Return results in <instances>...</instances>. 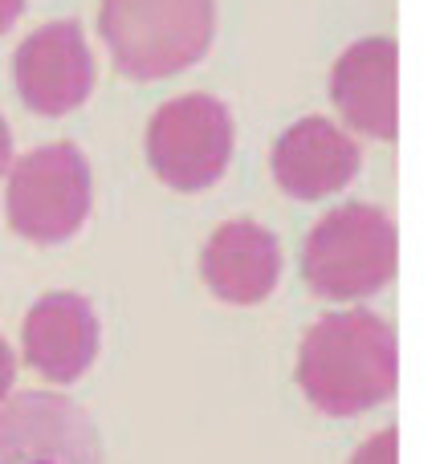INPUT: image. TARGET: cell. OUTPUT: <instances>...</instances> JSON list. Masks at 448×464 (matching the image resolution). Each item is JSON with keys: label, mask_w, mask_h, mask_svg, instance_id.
I'll return each instance as SVG.
<instances>
[{"label": "cell", "mask_w": 448, "mask_h": 464, "mask_svg": "<svg viewBox=\"0 0 448 464\" xmlns=\"http://www.w3.org/2000/svg\"><path fill=\"white\" fill-rule=\"evenodd\" d=\"M13 168V135H8V127H5V119H0V176Z\"/></svg>", "instance_id": "15"}, {"label": "cell", "mask_w": 448, "mask_h": 464, "mask_svg": "<svg viewBox=\"0 0 448 464\" xmlns=\"http://www.w3.org/2000/svg\"><path fill=\"white\" fill-rule=\"evenodd\" d=\"M351 464H400V432L384 428L379 436H371V440L355 452Z\"/></svg>", "instance_id": "12"}, {"label": "cell", "mask_w": 448, "mask_h": 464, "mask_svg": "<svg viewBox=\"0 0 448 464\" xmlns=\"http://www.w3.org/2000/svg\"><path fill=\"white\" fill-rule=\"evenodd\" d=\"M395 256L400 240L392 217L371 204H343L310 228L302 248V273L318 297L355 302L392 281Z\"/></svg>", "instance_id": "3"}, {"label": "cell", "mask_w": 448, "mask_h": 464, "mask_svg": "<svg viewBox=\"0 0 448 464\" xmlns=\"http://www.w3.org/2000/svg\"><path fill=\"white\" fill-rule=\"evenodd\" d=\"M395 78H400V49L392 37L355 41L330 70V98L355 130L371 139H395L400 122Z\"/></svg>", "instance_id": "8"}, {"label": "cell", "mask_w": 448, "mask_h": 464, "mask_svg": "<svg viewBox=\"0 0 448 464\" xmlns=\"http://www.w3.org/2000/svg\"><path fill=\"white\" fill-rule=\"evenodd\" d=\"M21 13H24V0H0V37L13 29Z\"/></svg>", "instance_id": "14"}, {"label": "cell", "mask_w": 448, "mask_h": 464, "mask_svg": "<svg viewBox=\"0 0 448 464\" xmlns=\"http://www.w3.org/2000/svg\"><path fill=\"white\" fill-rule=\"evenodd\" d=\"M209 289L229 305H257L281 277V245L257 220H229L209 237L200 253Z\"/></svg>", "instance_id": "11"}, {"label": "cell", "mask_w": 448, "mask_h": 464, "mask_svg": "<svg viewBox=\"0 0 448 464\" xmlns=\"http://www.w3.org/2000/svg\"><path fill=\"white\" fill-rule=\"evenodd\" d=\"M359 176V147L330 119H302L273 143V179L294 200H322Z\"/></svg>", "instance_id": "10"}, {"label": "cell", "mask_w": 448, "mask_h": 464, "mask_svg": "<svg viewBox=\"0 0 448 464\" xmlns=\"http://www.w3.org/2000/svg\"><path fill=\"white\" fill-rule=\"evenodd\" d=\"M13 82L24 106L45 119L78 111L94 90V57L73 21L41 24L13 57Z\"/></svg>", "instance_id": "7"}, {"label": "cell", "mask_w": 448, "mask_h": 464, "mask_svg": "<svg viewBox=\"0 0 448 464\" xmlns=\"http://www.w3.org/2000/svg\"><path fill=\"white\" fill-rule=\"evenodd\" d=\"M5 212L13 232L37 245L73 237L90 217V163L78 147L49 143L13 163Z\"/></svg>", "instance_id": "4"}, {"label": "cell", "mask_w": 448, "mask_h": 464, "mask_svg": "<svg viewBox=\"0 0 448 464\" xmlns=\"http://www.w3.org/2000/svg\"><path fill=\"white\" fill-rule=\"evenodd\" d=\"M13 375H16V359H13V351H8V343L0 338V403H5L8 387H13Z\"/></svg>", "instance_id": "13"}, {"label": "cell", "mask_w": 448, "mask_h": 464, "mask_svg": "<svg viewBox=\"0 0 448 464\" xmlns=\"http://www.w3.org/2000/svg\"><path fill=\"white\" fill-rule=\"evenodd\" d=\"M24 359L49 383H73L90 371L98 354V318L86 297L78 294H45L24 318Z\"/></svg>", "instance_id": "9"}, {"label": "cell", "mask_w": 448, "mask_h": 464, "mask_svg": "<svg viewBox=\"0 0 448 464\" xmlns=\"http://www.w3.org/2000/svg\"><path fill=\"white\" fill-rule=\"evenodd\" d=\"M212 0H102L98 33L127 78L160 82L196 65L212 45Z\"/></svg>", "instance_id": "2"}, {"label": "cell", "mask_w": 448, "mask_h": 464, "mask_svg": "<svg viewBox=\"0 0 448 464\" xmlns=\"http://www.w3.org/2000/svg\"><path fill=\"white\" fill-rule=\"evenodd\" d=\"M232 155V119L224 102L209 94L171 98L155 111L147 127V160L155 176L176 192L212 188L229 168Z\"/></svg>", "instance_id": "5"}, {"label": "cell", "mask_w": 448, "mask_h": 464, "mask_svg": "<svg viewBox=\"0 0 448 464\" xmlns=\"http://www.w3.org/2000/svg\"><path fill=\"white\" fill-rule=\"evenodd\" d=\"M395 334L375 314H326L306 330L297 351V383L326 416H359L379 408L395 392Z\"/></svg>", "instance_id": "1"}, {"label": "cell", "mask_w": 448, "mask_h": 464, "mask_svg": "<svg viewBox=\"0 0 448 464\" xmlns=\"http://www.w3.org/2000/svg\"><path fill=\"white\" fill-rule=\"evenodd\" d=\"M0 464H102L98 428L65 395L21 392L0 403Z\"/></svg>", "instance_id": "6"}]
</instances>
